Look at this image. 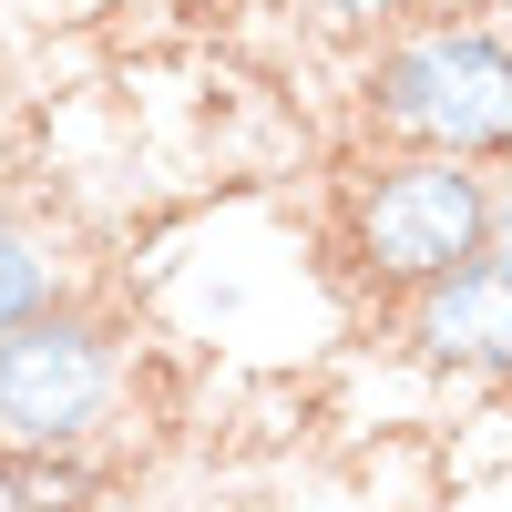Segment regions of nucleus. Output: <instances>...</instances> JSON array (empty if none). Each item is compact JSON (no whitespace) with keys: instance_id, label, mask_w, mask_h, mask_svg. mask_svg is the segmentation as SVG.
<instances>
[{"instance_id":"nucleus-2","label":"nucleus","mask_w":512,"mask_h":512,"mask_svg":"<svg viewBox=\"0 0 512 512\" xmlns=\"http://www.w3.org/2000/svg\"><path fill=\"white\" fill-rule=\"evenodd\" d=\"M338 256H349V277L379 308H400L410 287L492 256V175L482 164H451V154L369 144L349 164V185H338Z\"/></svg>"},{"instance_id":"nucleus-9","label":"nucleus","mask_w":512,"mask_h":512,"mask_svg":"<svg viewBox=\"0 0 512 512\" xmlns=\"http://www.w3.org/2000/svg\"><path fill=\"white\" fill-rule=\"evenodd\" d=\"M11 216H21V195H11V185H0V226H11Z\"/></svg>"},{"instance_id":"nucleus-6","label":"nucleus","mask_w":512,"mask_h":512,"mask_svg":"<svg viewBox=\"0 0 512 512\" xmlns=\"http://www.w3.org/2000/svg\"><path fill=\"white\" fill-rule=\"evenodd\" d=\"M62 297H72L62 246L41 236L31 216H11V226H0V338H11V328H31L41 308H62Z\"/></svg>"},{"instance_id":"nucleus-4","label":"nucleus","mask_w":512,"mask_h":512,"mask_svg":"<svg viewBox=\"0 0 512 512\" xmlns=\"http://www.w3.org/2000/svg\"><path fill=\"white\" fill-rule=\"evenodd\" d=\"M390 338H400V359L431 369V379L512 390V277L492 267V256H472V267L410 287L400 308H390Z\"/></svg>"},{"instance_id":"nucleus-5","label":"nucleus","mask_w":512,"mask_h":512,"mask_svg":"<svg viewBox=\"0 0 512 512\" xmlns=\"http://www.w3.org/2000/svg\"><path fill=\"white\" fill-rule=\"evenodd\" d=\"M113 461L103 451H0V512H103Z\"/></svg>"},{"instance_id":"nucleus-7","label":"nucleus","mask_w":512,"mask_h":512,"mask_svg":"<svg viewBox=\"0 0 512 512\" xmlns=\"http://www.w3.org/2000/svg\"><path fill=\"white\" fill-rule=\"evenodd\" d=\"M420 11H431V0H297V21H308V31L359 41V52H369V41H390L400 21H420Z\"/></svg>"},{"instance_id":"nucleus-8","label":"nucleus","mask_w":512,"mask_h":512,"mask_svg":"<svg viewBox=\"0 0 512 512\" xmlns=\"http://www.w3.org/2000/svg\"><path fill=\"white\" fill-rule=\"evenodd\" d=\"M492 267L512 277V175H492Z\"/></svg>"},{"instance_id":"nucleus-3","label":"nucleus","mask_w":512,"mask_h":512,"mask_svg":"<svg viewBox=\"0 0 512 512\" xmlns=\"http://www.w3.org/2000/svg\"><path fill=\"white\" fill-rule=\"evenodd\" d=\"M134 390V349L93 297H62L0 338V451H103Z\"/></svg>"},{"instance_id":"nucleus-1","label":"nucleus","mask_w":512,"mask_h":512,"mask_svg":"<svg viewBox=\"0 0 512 512\" xmlns=\"http://www.w3.org/2000/svg\"><path fill=\"white\" fill-rule=\"evenodd\" d=\"M359 134L390 154H451L512 175V21L420 11L359 52Z\"/></svg>"}]
</instances>
